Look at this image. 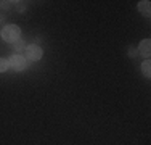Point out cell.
I'll list each match as a JSON object with an SVG mask.
<instances>
[{
	"label": "cell",
	"mask_w": 151,
	"mask_h": 145,
	"mask_svg": "<svg viewBox=\"0 0 151 145\" xmlns=\"http://www.w3.org/2000/svg\"><path fill=\"white\" fill-rule=\"evenodd\" d=\"M8 65H10V68H13L15 71H24L27 66H29L27 60L24 57H21V55H12L8 58Z\"/></svg>",
	"instance_id": "7a4b0ae2"
},
{
	"label": "cell",
	"mask_w": 151,
	"mask_h": 145,
	"mask_svg": "<svg viewBox=\"0 0 151 145\" xmlns=\"http://www.w3.org/2000/svg\"><path fill=\"white\" fill-rule=\"evenodd\" d=\"M15 7H16V10L19 13L26 12V2H15Z\"/></svg>",
	"instance_id": "30bf717a"
},
{
	"label": "cell",
	"mask_w": 151,
	"mask_h": 145,
	"mask_svg": "<svg viewBox=\"0 0 151 145\" xmlns=\"http://www.w3.org/2000/svg\"><path fill=\"white\" fill-rule=\"evenodd\" d=\"M142 72H143V76H145V78H151V61L150 60H146L145 63L142 65Z\"/></svg>",
	"instance_id": "8992f818"
},
{
	"label": "cell",
	"mask_w": 151,
	"mask_h": 145,
	"mask_svg": "<svg viewBox=\"0 0 151 145\" xmlns=\"http://www.w3.org/2000/svg\"><path fill=\"white\" fill-rule=\"evenodd\" d=\"M8 68H10L8 60H5V58H0V72H5Z\"/></svg>",
	"instance_id": "9c48e42d"
},
{
	"label": "cell",
	"mask_w": 151,
	"mask_h": 145,
	"mask_svg": "<svg viewBox=\"0 0 151 145\" xmlns=\"http://www.w3.org/2000/svg\"><path fill=\"white\" fill-rule=\"evenodd\" d=\"M138 12L146 14V16H150L151 13V2L148 0H142V2H138Z\"/></svg>",
	"instance_id": "5b68a950"
},
{
	"label": "cell",
	"mask_w": 151,
	"mask_h": 145,
	"mask_svg": "<svg viewBox=\"0 0 151 145\" xmlns=\"http://www.w3.org/2000/svg\"><path fill=\"white\" fill-rule=\"evenodd\" d=\"M3 18H5V16H2V14H0V23H2V21H3Z\"/></svg>",
	"instance_id": "7c38bea8"
},
{
	"label": "cell",
	"mask_w": 151,
	"mask_h": 145,
	"mask_svg": "<svg viewBox=\"0 0 151 145\" xmlns=\"http://www.w3.org/2000/svg\"><path fill=\"white\" fill-rule=\"evenodd\" d=\"M13 5H15V2H10V0H3V2H0V8L2 10H10V8H13Z\"/></svg>",
	"instance_id": "ba28073f"
},
{
	"label": "cell",
	"mask_w": 151,
	"mask_h": 145,
	"mask_svg": "<svg viewBox=\"0 0 151 145\" xmlns=\"http://www.w3.org/2000/svg\"><path fill=\"white\" fill-rule=\"evenodd\" d=\"M13 45H15V52H18V53H21V52H24V50H26V42L21 41V39H19V41H16Z\"/></svg>",
	"instance_id": "52a82bcc"
},
{
	"label": "cell",
	"mask_w": 151,
	"mask_h": 145,
	"mask_svg": "<svg viewBox=\"0 0 151 145\" xmlns=\"http://www.w3.org/2000/svg\"><path fill=\"white\" fill-rule=\"evenodd\" d=\"M127 53H129V57H130V58H135L137 55H138V50H137L135 47H129Z\"/></svg>",
	"instance_id": "8fae6325"
},
{
	"label": "cell",
	"mask_w": 151,
	"mask_h": 145,
	"mask_svg": "<svg viewBox=\"0 0 151 145\" xmlns=\"http://www.w3.org/2000/svg\"><path fill=\"white\" fill-rule=\"evenodd\" d=\"M24 52H26V60H29V61H39L42 58V55H44L42 49L37 45V44H31V45H27Z\"/></svg>",
	"instance_id": "3957f363"
},
{
	"label": "cell",
	"mask_w": 151,
	"mask_h": 145,
	"mask_svg": "<svg viewBox=\"0 0 151 145\" xmlns=\"http://www.w3.org/2000/svg\"><path fill=\"white\" fill-rule=\"evenodd\" d=\"M137 50H138V55L150 58V55H151V41L150 39H143V41L140 42V45H138Z\"/></svg>",
	"instance_id": "277c9868"
},
{
	"label": "cell",
	"mask_w": 151,
	"mask_h": 145,
	"mask_svg": "<svg viewBox=\"0 0 151 145\" xmlns=\"http://www.w3.org/2000/svg\"><path fill=\"white\" fill-rule=\"evenodd\" d=\"M19 37H21V29L16 24H8L2 29V39L5 42L15 44L16 41H19Z\"/></svg>",
	"instance_id": "6da1fadb"
}]
</instances>
